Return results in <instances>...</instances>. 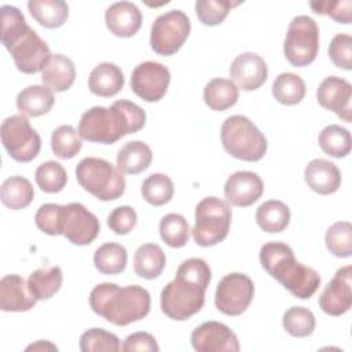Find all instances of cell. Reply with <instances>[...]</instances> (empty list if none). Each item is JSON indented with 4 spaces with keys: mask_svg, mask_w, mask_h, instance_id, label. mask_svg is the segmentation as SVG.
Listing matches in <instances>:
<instances>
[{
    "mask_svg": "<svg viewBox=\"0 0 352 352\" xmlns=\"http://www.w3.org/2000/svg\"><path fill=\"white\" fill-rule=\"evenodd\" d=\"M210 268L202 258L184 260L173 280L161 292V309L175 320H186L201 311L210 282Z\"/></svg>",
    "mask_w": 352,
    "mask_h": 352,
    "instance_id": "cell-1",
    "label": "cell"
},
{
    "mask_svg": "<svg viewBox=\"0 0 352 352\" xmlns=\"http://www.w3.org/2000/svg\"><path fill=\"white\" fill-rule=\"evenodd\" d=\"M144 124V110L131 100L121 99L110 107L95 106L82 113L78 135L92 143L113 144L125 135L140 131Z\"/></svg>",
    "mask_w": 352,
    "mask_h": 352,
    "instance_id": "cell-2",
    "label": "cell"
},
{
    "mask_svg": "<svg viewBox=\"0 0 352 352\" xmlns=\"http://www.w3.org/2000/svg\"><path fill=\"white\" fill-rule=\"evenodd\" d=\"M0 40L12 56L16 69L26 74L41 72L52 55L47 43L26 23L14 6H1Z\"/></svg>",
    "mask_w": 352,
    "mask_h": 352,
    "instance_id": "cell-3",
    "label": "cell"
},
{
    "mask_svg": "<svg viewBox=\"0 0 352 352\" xmlns=\"http://www.w3.org/2000/svg\"><path fill=\"white\" fill-rule=\"evenodd\" d=\"M150 305V293L139 285L121 287L103 282L89 293L91 309L116 326H126L143 319L148 315Z\"/></svg>",
    "mask_w": 352,
    "mask_h": 352,
    "instance_id": "cell-4",
    "label": "cell"
},
{
    "mask_svg": "<svg viewBox=\"0 0 352 352\" xmlns=\"http://www.w3.org/2000/svg\"><path fill=\"white\" fill-rule=\"evenodd\" d=\"M261 267L276 279L294 297L305 300L312 297L319 285V274L294 258L292 248L283 242H268L260 249Z\"/></svg>",
    "mask_w": 352,
    "mask_h": 352,
    "instance_id": "cell-5",
    "label": "cell"
},
{
    "mask_svg": "<svg viewBox=\"0 0 352 352\" xmlns=\"http://www.w3.org/2000/svg\"><path fill=\"white\" fill-rule=\"evenodd\" d=\"M221 144L234 158L248 162L260 161L267 153V139L245 116H230L221 125Z\"/></svg>",
    "mask_w": 352,
    "mask_h": 352,
    "instance_id": "cell-6",
    "label": "cell"
},
{
    "mask_svg": "<svg viewBox=\"0 0 352 352\" xmlns=\"http://www.w3.org/2000/svg\"><path fill=\"white\" fill-rule=\"evenodd\" d=\"M76 177L85 191L100 201L118 199L125 191L122 172L103 158H82L77 164Z\"/></svg>",
    "mask_w": 352,
    "mask_h": 352,
    "instance_id": "cell-7",
    "label": "cell"
},
{
    "mask_svg": "<svg viewBox=\"0 0 352 352\" xmlns=\"http://www.w3.org/2000/svg\"><path fill=\"white\" fill-rule=\"evenodd\" d=\"M230 204L217 197H206L195 206L192 238L202 248L214 246L224 241L231 226Z\"/></svg>",
    "mask_w": 352,
    "mask_h": 352,
    "instance_id": "cell-8",
    "label": "cell"
},
{
    "mask_svg": "<svg viewBox=\"0 0 352 352\" xmlns=\"http://www.w3.org/2000/svg\"><path fill=\"white\" fill-rule=\"evenodd\" d=\"M319 51V28L308 15H297L287 28L283 54L287 62L296 67L312 63Z\"/></svg>",
    "mask_w": 352,
    "mask_h": 352,
    "instance_id": "cell-9",
    "label": "cell"
},
{
    "mask_svg": "<svg viewBox=\"0 0 352 352\" xmlns=\"http://www.w3.org/2000/svg\"><path fill=\"white\" fill-rule=\"evenodd\" d=\"M191 30L188 16L180 10H170L155 18L151 25V50L162 56L176 54L186 43Z\"/></svg>",
    "mask_w": 352,
    "mask_h": 352,
    "instance_id": "cell-10",
    "label": "cell"
},
{
    "mask_svg": "<svg viewBox=\"0 0 352 352\" xmlns=\"http://www.w3.org/2000/svg\"><path fill=\"white\" fill-rule=\"evenodd\" d=\"M1 143L18 162H30L41 148V138L25 116H11L1 122Z\"/></svg>",
    "mask_w": 352,
    "mask_h": 352,
    "instance_id": "cell-11",
    "label": "cell"
},
{
    "mask_svg": "<svg viewBox=\"0 0 352 352\" xmlns=\"http://www.w3.org/2000/svg\"><path fill=\"white\" fill-rule=\"evenodd\" d=\"M254 296L253 280L241 272H231L220 279L214 293L216 308L228 316L243 314Z\"/></svg>",
    "mask_w": 352,
    "mask_h": 352,
    "instance_id": "cell-12",
    "label": "cell"
},
{
    "mask_svg": "<svg viewBox=\"0 0 352 352\" xmlns=\"http://www.w3.org/2000/svg\"><path fill=\"white\" fill-rule=\"evenodd\" d=\"M62 235L73 245L85 246L95 241L100 231L98 217L80 202L62 205Z\"/></svg>",
    "mask_w": 352,
    "mask_h": 352,
    "instance_id": "cell-13",
    "label": "cell"
},
{
    "mask_svg": "<svg viewBox=\"0 0 352 352\" xmlns=\"http://www.w3.org/2000/svg\"><path fill=\"white\" fill-rule=\"evenodd\" d=\"M170 72L160 62L146 60L139 63L129 80L131 89L146 102L161 100L169 87Z\"/></svg>",
    "mask_w": 352,
    "mask_h": 352,
    "instance_id": "cell-14",
    "label": "cell"
},
{
    "mask_svg": "<svg viewBox=\"0 0 352 352\" xmlns=\"http://www.w3.org/2000/svg\"><path fill=\"white\" fill-rule=\"evenodd\" d=\"M191 345L198 352H238L236 334L224 323L209 320L191 333Z\"/></svg>",
    "mask_w": 352,
    "mask_h": 352,
    "instance_id": "cell-15",
    "label": "cell"
},
{
    "mask_svg": "<svg viewBox=\"0 0 352 352\" xmlns=\"http://www.w3.org/2000/svg\"><path fill=\"white\" fill-rule=\"evenodd\" d=\"M352 305V267L345 265L337 270L333 279L319 296V307L331 316H340Z\"/></svg>",
    "mask_w": 352,
    "mask_h": 352,
    "instance_id": "cell-16",
    "label": "cell"
},
{
    "mask_svg": "<svg viewBox=\"0 0 352 352\" xmlns=\"http://www.w3.org/2000/svg\"><path fill=\"white\" fill-rule=\"evenodd\" d=\"M316 99L323 109L336 113L342 121H352V85L345 78L326 77L316 91Z\"/></svg>",
    "mask_w": 352,
    "mask_h": 352,
    "instance_id": "cell-17",
    "label": "cell"
},
{
    "mask_svg": "<svg viewBox=\"0 0 352 352\" xmlns=\"http://www.w3.org/2000/svg\"><path fill=\"white\" fill-rule=\"evenodd\" d=\"M230 77L231 81L243 91H254L267 81L268 67L260 55L243 52L231 62Z\"/></svg>",
    "mask_w": 352,
    "mask_h": 352,
    "instance_id": "cell-18",
    "label": "cell"
},
{
    "mask_svg": "<svg viewBox=\"0 0 352 352\" xmlns=\"http://www.w3.org/2000/svg\"><path fill=\"white\" fill-rule=\"evenodd\" d=\"M264 183L261 177L249 170H239L228 176L224 184V197L228 204L238 208L253 205L263 195Z\"/></svg>",
    "mask_w": 352,
    "mask_h": 352,
    "instance_id": "cell-19",
    "label": "cell"
},
{
    "mask_svg": "<svg viewBox=\"0 0 352 352\" xmlns=\"http://www.w3.org/2000/svg\"><path fill=\"white\" fill-rule=\"evenodd\" d=\"M37 300L21 275L10 274L0 280V308L4 312H25L36 305Z\"/></svg>",
    "mask_w": 352,
    "mask_h": 352,
    "instance_id": "cell-20",
    "label": "cell"
},
{
    "mask_svg": "<svg viewBox=\"0 0 352 352\" xmlns=\"http://www.w3.org/2000/svg\"><path fill=\"white\" fill-rule=\"evenodd\" d=\"M142 12L131 1L113 3L104 12V22L110 33L117 37H132L142 26Z\"/></svg>",
    "mask_w": 352,
    "mask_h": 352,
    "instance_id": "cell-21",
    "label": "cell"
},
{
    "mask_svg": "<svg viewBox=\"0 0 352 352\" xmlns=\"http://www.w3.org/2000/svg\"><path fill=\"white\" fill-rule=\"evenodd\" d=\"M304 179L308 187L320 195H330L341 186L340 169L336 164L323 158L308 162L304 169Z\"/></svg>",
    "mask_w": 352,
    "mask_h": 352,
    "instance_id": "cell-22",
    "label": "cell"
},
{
    "mask_svg": "<svg viewBox=\"0 0 352 352\" xmlns=\"http://www.w3.org/2000/svg\"><path fill=\"white\" fill-rule=\"evenodd\" d=\"M76 80L73 60L62 54H52L41 70V81L52 92L67 91Z\"/></svg>",
    "mask_w": 352,
    "mask_h": 352,
    "instance_id": "cell-23",
    "label": "cell"
},
{
    "mask_svg": "<svg viewBox=\"0 0 352 352\" xmlns=\"http://www.w3.org/2000/svg\"><path fill=\"white\" fill-rule=\"evenodd\" d=\"M124 82V74L117 65L102 62L92 69L88 78V88L94 95L110 98L122 89Z\"/></svg>",
    "mask_w": 352,
    "mask_h": 352,
    "instance_id": "cell-24",
    "label": "cell"
},
{
    "mask_svg": "<svg viewBox=\"0 0 352 352\" xmlns=\"http://www.w3.org/2000/svg\"><path fill=\"white\" fill-rule=\"evenodd\" d=\"M54 103V94L45 85H29L16 96V109L21 116L25 117H40L47 114Z\"/></svg>",
    "mask_w": 352,
    "mask_h": 352,
    "instance_id": "cell-25",
    "label": "cell"
},
{
    "mask_svg": "<svg viewBox=\"0 0 352 352\" xmlns=\"http://www.w3.org/2000/svg\"><path fill=\"white\" fill-rule=\"evenodd\" d=\"M153 161V153L147 143L132 140L125 143L117 154V168L122 173L138 175L144 172Z\"/></svg>",
    "mask_w": 352,
    "mask_h": 352,
    "instance_id": "cell-26",
    "label": "cell"
},
{
    "mask_svg": "<svg viewBox=\"0 0 352 352\" xmlns=\"http://www.w3.org/2000/svg\"><path fill=\"white\" fill-rule=\"evenodd\" d=\"M166 264V257L160 245L144 243L138 248L133 256L135 274L144 279L158 278Z\"/></svg>",
    "mask_w": 352,
    "mask_h": 352,
    "instance_id": "cell-27",
    "label": "cell"
},
{
    "mask_svg": "<svg viewBox=\"0 0 352 352\" xmlns=\"http://www.w3.org/2000/svg\"><path fill=\"white\" fill-rule=\"evenodd\" d=\"M238 87L228 78H213L204 88V100L214 111H224L232 107L238 102Z\"/></svg>",
    "mask_w": 352,
    "mask_h": 352,
    "instance_id": "cell-28",
    "label": "cell"
},
{
    "mask_svg": "<svg viewBox=\"0 0 352 352\" xmlns=\"http://www.w3.org/2000/svg\"><path fill=\"white\" fill-rule=\"evenodd\" d=\"M28 8L34 21L47 29L60 28L69 16V6L62 0H30Z\"/></svg>",
    "mask_w": 352,
    "mask_h": 352,
    "instance_id": "cell-29",
    "label": "cell"
},
{
    "mask_svg": "<svg viewBox=\"0 0 352 352\" xmlns=\"http://www.w3.org/2000/svg\"><path fill=\"white\" fill-rule=\"evenodd\" d=\"M34 198L32 183L22 176H11L6 179L0 188V199L4 206L11 210L28 208Z\"/></svg>",
    "mask_w": 352,
    "mask_h": 352,
    "instance_id": "cell-30",
    "label": "cell"
},
{
    "mask_svg": "<svg viewBox=\"0 0 352 352\" xmlns=\"http://www.w3.org/2000/svg\"><path fill=\"white\" fill-rule=\"evenodd\" d=\"M256 223L265 232H282L290 223V209L282 201H265L256 210Z\"/></svg>",
    "mask_w": 352,
    "mask_h": 352,
    "instance_id": "cell-31",
    "label": "cell"
},
{
    "mask_svg": "<svg viewBox=\"0 0 352 352\" xmlns=\"http://www.w3.org/2000/svg\"><path fill=\"white\" fill-rule=\"evenodd\" d=\"M62 270L56 265L48 268H38L28 278V286L36 300H48L55 296L62 286Z\"/></svg>",
    "mask_w": 352,
    "mask_h": 352,
    "instance_id": "cell-32",
    "label": "cell"
},
{
    "mask_svg": "<svg viewBox=\"0 0 352 352\" xmlns=\"http://www.w3.org/2000/svg\"><path fill=\"white\" fill-rule=\"evenodd\" d=\"M128 261L126 249L116 242H106L94 254L95 268L104 275H116L125 270Z\"/></svg>",
    "mask_w": 352,
    "mask_h": 352,
    "instance_id": "cell-33",
    "label": "cell"
},
{
    "mask_svg": "<svg viewBox=\"0 0 352 352\" xmlns=\"http://www.w3.org/2000/svg\"><path fill=\"white\" fill-rule=\"evenodd\" d=\"M322 151L334 158H344L351 153V133L346 128L331 124L322 129L318 138Z\"/></svg>",
    "mask_w": 352,
    "mask_h": 352,
    "instance_id": "cell-34",
    "label": "cell"
},
{
    "mask_svg": "<svg viewBox=\"0 0 352 352\" xmlns=\"http://www.w3.org/2000/svg\"><path fill=\"white\" fill-rule=\"evenodd\" d=\"M307 88L304 80L294 73H280L272 84L274 98L286 106L300 103L305 96Z\"/></svg>",
    "mask_w": 352,
    "mask_h": 352,
    "instance_id": "cell-35",
    "label": "cell"
},
{
    "mask_svg": "<svg viewBox=\"0 0 352 352\" xmlns=\"http://www.w3.org/2000/svg\"><path fill=\"white\" fill-rule=\"evenodd\" d=\"M161 239L170 248H183L190 238V226L184 216L168 213L160 221Z\"/></svg>",
    "mask_w": 352,
    "mask_h": 352,
    "instance_id": "cell-36",
    "label": "cell"
},
{
    "mask_svg": "<svg viewBox=\"0 0 352 352\" xmlns=\"http://www.w3.org/2000/svg\"><path fill=\"white\" fill-rule=\"evenodd\" d=\"M173 182L164 173H153L142 184V195L153 206L168 204L173 198Z\"/></svg>",
    "mask_w": 352,
    "mask_h": 352,
    "instance_id": "cell-37",
    "label": "cell"
},
{
    "mask_svg": "<svg viewBox=\"0 0 352 352\" xmlns=\"http://www.w3.org/2000/svg\"><path fill=\"white\" fill-rule=\"evenodd\" d=\"M81 147V136L72 125H60L51 135V148L60 160H70L76 157Z\"/></svg>",
    "mask_w": 352,
    "mask_h": 352,
    "instance_id": "cell-38",
    "label": "cell"
},
{
    "mask_svg": "<svg viewBox=\"0 0 352 352\" xmlns=\"http://www.w3.org/2000/svg\"><path fill=\"white\" fill-rule=\"evenodd\" d=\"M34 180L41 191L54 194L65 188L67 173L59 162L45 161L37 166L34 172Z\"/></svg>",
    "mask_w": 352,
    "mask_h": 352,
    "instance_id": "cell-39",
    "label": "cell"
},
{
    "mask_svg": "<svg viewBox=\"0 0 352 352\" xmlns=\"http://www.w3.org/2000/svg\"><path fill=\"white\" fill-rule=\"evenodd\" d=\"M326 248L336 257L346 258L352 254V224L349 221H337L329 227L324 236Z\"/></svg>",
    "mask_w": 352,
    "mask_h": 352,
    "instance_id": "cell-40",
    "label": "cell"
},
{
    "mask_svg": "<svg viewBox=\"0 0 352 352\" xmlns=\"http://www.w3.org/2000/svg\"><path fill=\"white\" fill-rule=\"evenodd\" d=\"M282 324L293 337H308L314 333L316 322L314 314L308 308L292 307L283 314Z\"/></svg>",
    "mask_w": 352,
    "mask_h": 352,
    "instance_id": "cell-41",
    "label": "cell"
},
{
    "mask_svg": "<svg viewBox=\"0 0 352 352\" xmlns=\"http://www.w3.org/2000/svg\"><path fill=\"white\" fill-rule=\"evenodd\" d=\"M80 349L82 352H118L121 349L120 338L104 329H89L80 337Z\"/></svg>",
    "mask_w": 352,
    "mask_h": 352,
    "instance_id": "cell-42",
    "label": "cell"
},
{
    "mask_svg": "<svg viewBox=\"0 0 352 352\" xmlns=\"http://www.w3.org/2000/svg\"><path fill=\"white\" fill-rule=\"evenodd\" d=\"M239 3H232L230 0H198L195 3V14L198 19L206 26L220 25L228 15L232 7Z\"/></svg>",
    "mask_w": 352,
    "mask_h": 352,
    "instance_id": "cell-43",
    "label": "cell"
},
{
    "mask_svg": "<svg viewBox=\"0 0 352 352\" xmlns=\"http://www.w3.org/2000/svg\"><path fill=\"white\" fill-rule=\"evenodd\" d=\"M60 220H62V205H58V204L41 205L37 209L34 216L37 228L47 235H62Z\"/></svg>",
    "mask_w": 352,
    "mask_h": 352,
    "instance_id": "cell-44",
    "label": "cell"
},
{
    "mask_svg": "<svg viewBox=\"0 0 352 352\" xmlns=\"http://www.w3.org/2000/svg\"><path fill=\"white\" fill-rule=\"evenodd\" d=\"M329 58L334 66L351 70L352 69V37L346 33H338L333 37L329 45Z\"/></svg>",
    "mask_w": 352,
    "mask_h": 352,
    "instance_id": "cell-45",
    "label": "cell"
},
{
    "mask_svg": "<svg viewBox=\"0 0 352 352\" xmlns=\"http://www.w3.org/2000/svg\"><path fill=\"white\" fill-rule=\"evenodd\" d=\"M311 8L316 14L329 15L338 23H351L352 21V1L338 0V1H311Z\"/></svg>",
    "mask_w": 352,
    "mask_h": 352,
    "instance_id": "cell-46",
    "label": "cell"
},
{
    "mask_svg": "<svg viewBox=\"0 0 352 352\" xmlns=\"http://www.w3.org/2000/svg\"><path fill=\"white\" fill-rule=\"evenodd\" d=\"M138 221V214L133 208L128 205L114 208L107 216L109 228L117 235H125L131 232Z\"/></svg>",
    "mask_w": 352,
    "mask_h": 352,
    "instance_id": "cell-47",
    "label": "cell"
},
{
    "mask_svg": "<svg viewBox=\"0 0 352 352\" xmlns=\"http://www.w3.org/2000/svg\"><path fill=\"white\" fill-rule=\"evenodd\" d=\"M124 352H132V351H148V352H158L160 346L150 333L146 331H138L129 334L121 346Z\"/></svg>",
    "mask_w": 352,
    "mask_h": 352,
    "instance_id": "cell-48",
    "label": "cell"
},
{
    "mask_svg": "<svg viewBox=\"0 0 352 352\" xmlns=\"http://www.w3.org/2000/svg\"><path fill=\"white\" fill-rule=\"evenodd\" d=\"M45 351V349H51V351H56L58 348L54 345V344H51L50 341H45V340H40V341H37L36 344H32V345H29L28 348H26V351Z\"/></svg>",
    "mask_w": 352,
    "mask_h": 352,
    "instance_id": "cell-49",
    "label": "cell"
}]
</instances>
